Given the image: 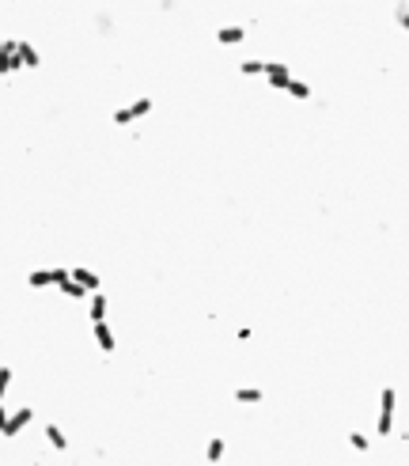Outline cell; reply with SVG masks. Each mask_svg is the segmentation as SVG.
Returning <instances> with one entry per match:
<instances>
[{
  "mask_svg": "<svg viewBox=\"0 0 409 466\" xmlns=\"http://www.w3.org/2000/svg\"><path fill=\"white\" fill-rule=\"evenodd\" d=\"M394 406H398V390L394 387H383V395H379V425H375L379 436L394 432Z\"/></svg>",
  "mask_w": 409,
  "mask_h": 466,
  "instance_id": "cell-1",
  "label": "cell"
},
{
  "mask_svg": "<svg viewBox=\"0 0 409 466\" xmlns=\"http://www.w3.org/2000/svg\"><path fill=\"white\" fill-rule=\"evenodd\" d=\"M27 69L23 57H20V39H4V46H0V72L4 76H12V72Z\"/></svg>",
  "mask_w": 409,
  "mask_h": 466,
  "instance_id": "cell-2",
  "label": "cell"
},
{
  "mask_svg": "<svg viewBox=\"0 0 409 466\" xmlns=\"http://www.w3.org/2000/svg\"><path fill=\"white\" fill-rule=\"evenodd\" d=\"M69 277H72V269H34V273L27 277V285H31V288H46V285L61 288Z\"/></svg>",
  "mask_w": 409,
  "mask_h": 466,
  "instance_id": "cell-3",
  "label": "cell"
},
{
  "mask_svg": "<svg viewBox=\"0 0 409 466\" xmlns=\"http://www.w3.org/2000/svg\"><path fill=\"white\" fill-rule=\"evenodd\" d=\"M265 83L273 91H288V83H292V69H288L284 61H265Z\"/></svg>",
  "mask_w": 409,
  "mask_h": 466,
  "instance_id": "cell-4",
  "label": "cell"
},
{
  "mask_svg": "<svg viewBox=\"0 0 409 466\" xmlns=\"http://www.w3.org/2000/svg\"><path fill=\"white\" fill-rule=\"evenodd\" d=\"M144 114H152V99H137V102H129V107L122 110H114V125H129V122H137V118H144Z\"/></svg>",
  "mask_w": 409,
  "mask_h": 466,
  "instance_id": "cell-5",
  "label": "cell"
},
{
  "mask_svg": "<svg viewBox=\"0 0 409 466\" xmlns=\"http://www.w3.org/2000/svg\"><path fill=\"white\" fill-rule=\"evenodd\" d=\"M31 417H34L31 409H15L12 417L4 413V417H0V432H4V436H20V432H23V425L31 421Z\"/></svg>",
  "mask_w": 409,
  "mask_h": 466,
  "instance_id": "cell-6",
  "label": "cell"
},
{
  "mask_svg": "<svg viewBox=\"0 0 409 466\" xmlns=\"http://www.w3.org/2000/svg\"><path fill=\"white\" fill-rule=\"evenodd\" d=\"M247 27H239V23H231V27H220V31H216V42L220 46H239V42H243L247 39Z\"/></svg>",
  "mask_w": 409,
  "mask_h": 466,
  "instance_id": "cell-7",
  "label": "cell"
},
{
  "mask_svg": "<svg viewBox=\"0 0 409 466\" xmlns=\"http://www.w3.org/2000/svg\"><path fill=\"white\" fill-rule=\"evenodd\" d=\"M95 341H99L102 352H114V349H118V341H114V334H110L106 322H95Z\"/></svg>",
  "mask_w": 409,
  "mask_h": 466,
  "instance_id": "cell-8",
  "label": "cell"
},
{
  "mask_svg": "<svg viewBox=\"0 0 409 466\" xmlns=\"http://www.w3.org/2000/svg\"><path fill=\"white\" fill-rule=\"evenodd\" d=\"M88 315H91V322H106V296H102V292H95V296H91Z\"/></svg>",
  "mask_w": 409,
  "mask_h": 466,
  "instance_id": "cell-9",
  "label": "cell"
},
{
  "mask_svg": "<svg viewBox=\"0 0 409 466\" xmlns=\"http://www.w3.org/2000/svg\"><path fill=\"white\" fill-rule=\"evenodd\" d=\"M72 277H76V281L88 288V292H99V273H91V269H83V266H76L72 269Z\"/></svg>",
  "mask_w": 409,
  "mask_h": 466,
  "instance_id": "cell-10",
  "label": "cell"
},
{
  "mask_svg": "<svg viewBox=\"0 0 409 466\" xmlns=\"http://www.w3.org/2000/svg\"><path fill=\"white\" fill-rule=\"evenodd\" d=\"M46 440H50L53 451H69V440H64V432L57 425H46Z\"/></svg>",
  "mask_w": 409,
  "mask_h": 466,
  "instance_id": "cell-11",
  "label": "cell"
},
{
  "mask_svg": "<svg viewBox=\"0 0 409 466\" xmlns=\"http://www.w3.org/2000/svg\"><path fill=\"white\" fill-rule=\"evenodd\" d=\"M20 57H23V64H27V69H39V61H42V53H39V50H34V46H31V42H23V39H20Z\"/></svg>",
  "mask_w": 409,
  "mask_h": 466,
  "instance_id": "cell-12",
  "label": "cell"
},
{
  "mask_svg": "<svg viewBox=\"0 0 409 466\" xmlns=\"http://www.w3.org/2000/svg\"><path fill=\"white\" fill-rule=\"evenodd\" d=\"M235 402H250V406H254V402H262V390H258V387H239L235 390Z\"/></svg>",
  "mask_w": 409,
  "mask_h": 466,
  "instance_id": "cell-13",
  "label": "cell"
},
{
  "mask_svg": "<svg viewBox=\"0 0 409 466\" xmlns=\"http://www.w3.org/2000/svg\"><path fill=\"white\" fill-rule=\"evenodd\" d=\"M288 95H292V99H300V102H307V99H311V83L292 80V83H288Z\"/></svg>",
  "mask_w": 409,
  "mask_h": 466,
  "instance_id": "cell-14",
  "label": "cell"
},
{
  "mask_svg": "<svg viewBox=\"0 0 409 466\" xmlns=\"http://www.w3.org/2000/svg\"><path fill=\"white\" fill-rule=\"evenodd\" d=\"M243 76H265V61H239Z\"/></svg>",
  "mask_w": 409,
  "mask_h": 466,
  "instance_id": "cell-15",
  "label": "cell"
},
{
  "mask_svg": "<svg viewBox=\"0 0 409 466\" xmlns=\"http://www.w3.org/2000/svg\"><path fill=\"white\" fill-rule=\"evenodd\" d=\"M204 459H209V462H220V459H224V440H220V436H216V440H209V451H204Z\"/></svg>",
  "mask_w": 409,
  "mask_h": 466,
  "instance_id": "cell-16",
  "label": "cell"
},
{
  "mask_svg": "<svg viewBox=\"0 0 409 466\" xmlns=\"http://www.w3.org/2000/svg\"><path fill=\"white\" fill-rule=\"evenodd\" d=\"M349 444L356 447V451H368V447H371V440H368L364 432H349Z\"/></svg>",
  "mask_w": 409,
  "mask_h": 466,
  "instance_id": "cell-17",
  "label": "cell"
},
{
  "mask_svg": "<svg viewBox=\"0 0 409 466\" xmlns=\"http://www.w3.org/2000/svg\"><path fill=\"white\" fill-rule=\"evenodd\" d=\"M394 20H398V27H402V31H409V4H398Z\"/></svg>",
  "mask_w": 409,
  "mask_h": 466,
  "instance_id": "cell-18",
  "label": "cell"
},
{
  "mask_svg": "<svg viewBox=\"0 0 409 466\" xmlns=\"http://www.w3.org/2000/svg\"><path fill=\"white\" fill-rule=\"evenodd\" d=\"M8 383H12V368H8V364H4V368H0V387H4V390H8Z\"/></svg>",
  "mask_w": 409,
  "mask_h": 466,
  "instance_id": "cell-19",
  "label": "cell"
}]
</instances>
